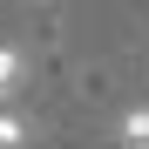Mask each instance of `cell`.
Here are the masks:
<instances>
[{
    "label": "cell",
    "instance_id": "obj_1",
    "mask_svg": "<svg viewBox=\"0 0 149 149\" xmlns=\"http://www.w3.org/2000/svg\"><path fill=\"white\" fill-rule=\"evenodd\" d=\"M27 136H34L27 115H20V109H0V149H27Z\"/></svg>",
    "mask_w": 149,
    "mask_h": 149
},
{
    "label": "cell",
    "instance_id": "obj_2",
    "mask_svg": "<svg viewBox=\"0 0 149 149\" xmlns=\"http://www.w3.org/2000/svg\"><path fill=\"white\" fill-rule=\"evenodd\" d=\"M122 149H149V102H136L122 115Z\"/></svg>",
    "mask_w": 149,
    "mask_h": 149
},
{
    "label": "cell",
    "instance_id": "obj_3",
    "mask_svg": "<svg viewBox=\"0 0 149 149\" xmlns=\"http://www.w3.org/2000/svg\"><path fill=\"white\" fill-rule=\"evenodd\" d=\"M14 88H20V54H14V47H0V102H7Z\"/></svg>",
    "mask_w": 149,
    "mask_h": 149
}]
</instances>
